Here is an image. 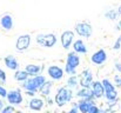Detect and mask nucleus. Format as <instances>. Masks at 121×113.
<instances>
[{
    "label": "nucleus",
    "instance_id": "16",
    "mask_svg": "<svg viewBox=\"0 0 121 113\" xmlns=\"http://www.w3.org/2000/svg\"><path fill=\"white\" fill-rule=\"evenodd\" d=\"M105 60H106V53H105V51H102V50L95 52V53L92 55V61H93L94 64H96V65L102 64Z\"/></svg>",
    "mask_w": 121,
    "mask_h": 113
},
{
    "label": "nucleus",
    "instance_id": "15",
    "mask_svg": "<svg viewBox=\"0 0 121 113\" xmlns=\"http://www.w3.org/2000/svg\"><path fill=\"white\" fill-rule=\"evenodd\" d=\"M73 51L77 53H80V54H85L87 52V47L81 39H78V40L73 41Z\"/></svg>",
    "mask_w": 121,
    "mask_h": 113
},
{
    "label": "nucleus",
    "instance_id": "13",
    "mask_svg": "<svg viewBox=\"0 0 121 113\" xmlns=\"http://www.w3.org/2000/svg\"><path fill=\"white\" fill-rule=\"evenodd\" d=\"M79 84L82 87H89L91 86V84H92V74L89 73L88 70H85L81 73V77L79 79Z\"/></svg>",
    "mask_w": 121,
    "mask_h": 113
},
{
    "label": "nucleus",
    "instance_id": "14",
    "mask_svg": "<svg viewBox=\"0 0 121 113\" xmlns=\"http://www.w3.org/2000/svg\"><path fill=\"white\" fill-rule=\"evenodd\" d=\"M25 71L28 73V75L33 77V75L40 74L41 71H42V66L39 64H28V65H26Z\"/></svg>",
    "mask_w": 121,
    "mask_h": 113
},
{
    "label": "nucleus",
    "instance_id": "6",
    "mask_svg": "<svg viewBox=\"0 0 121 113\" xmlns=\"http://www.w3.org/2000/svg\"><path fill=\"white\" fill-rule=\"evenodd\" d=\"M31 36L30 34H21L19 36L17 41H15V50L19 52H25L26 50H28L30 45H31Z\"/></svg>",
    "mask_w": 121,
    "mask_h": 113
},
{
    "label": "nucleus",
    "instance_id": "26",
    "mask_svg": "<svg viewBox=\"0 0 121 113\" xmlns=\"http://www.w3.org/2000/svg\"><path fill=\"white\" fill-rule=\"evenodd\" d=\"M7 92H8V91H7L4 86H1V85H0V98H6Z\"/></svg>",
    "mask_w": 121,
    "mask_h": 113
},
{
    "label": "nucleus",
    "instance_id": "18",
    "mask_svg": "<svg viewBox=\"0 0 121 113\" xmlns=\"http://www.w3.org/2000/svg\"><path fill=\"white\" fill-rule=\"evenodd\" d=\"M77 105H78V110H79V111H81L82 113H88L89 108H91V106L93 105V103H92V101H89V100L82 99V100L79 101Z\"/></svg>",
    "mask_w": 121,
    "mask_h": 113
},
{
    "label": "nucleus",
    "instance_id": "5",
    "mask_svg": "<svg viewBox=\"0 0 121 113\" xmlns=\"http://www.w3.org/2000/svg\"><path fill=\"white\" fill-rule=\"evenodd\" d=\"M6 99H7L8 104H11L13 106L21 105L22 101H24L22 93L20 92V90H11V91H8L7 95H6Z\"/></svg>",
    "mask_w": 121,
    "mask_h": 113
},
{
    "label": "nucleus",
    "instance_id": "17",
    "mask_svg": "<svg viewBox=\"0 0 121 113\" xmlns=\"http://www.w3.org/2000/svg\"><path fill=\"white\" fill-rule=\"evenodd\" d=\"M93 95H94V94H93V92L89 90V87H83V88H81V90H79V91L77 92V97L82 98V99H86V100H89Z\"/></svg>",
    "mask_w": 121,
    "mask_h": 113
},
{
    "label": "nucleus",
    "instance_id": "28",
    "mask_svg": "<svg viewBox=\"0 0 121 113\" xmlns=\"http://www.w3.org/2000/svg\"><path fill=\"white\" fill-rule=\"evenodd\" d=\"M120 12H121V8H120Z\"/></svg>",
    "mask_w": 121,
    "mask_h": 113
},
{
    "label": "nucleus",
    "instance_id": "19",
    "mask_svg": "<svg viewBox=\"0 0 121 113\" xmlns=\"http://www.w3.org/2000/svg\"><path fill=\"white\" fill-rule=\"evenodd\" d=\"M102 85H104V90H105L107 97H108L109 99H113V98L115 97V91H114L113 86H112V85L109 84V81H107V80H105V81L102 82Z\"/></svg>",
    "mask_w": 121,
    "mask_h": 113
},
{
    "label": "nucleus",
    "instance_id": "22",
    "mask_svg": "<svg viewBox=\"0 0 121 113\" xmlns=\"http://www.w3.org/2000/svg\"><path fill=\"white\" fill-rule=\"evenodd\" d=\"M28 77H30V75H28V73H27L25 70H17L15 73H14V79H15L17 81H20V82L25 81Z\"/></svg>",
    "mask_w": 121,
    "mask_h": 113
},
{
    "label": "nucleus",
    "instance_id": "7",
    "mask_svg": "<svg viewBox=\"0 0 121 113\" xmlns=\"http://www.w3.org/2000/svg\"><path fill=\"white\" fill-rule=\"evenodd\" d=\"M47 75L54 80V81H59L64 78L65 75V70H62L60 66L58 65H51L48 68H47Z\"/></svg>",
    "mask_w": 121,
    "mask_h": 113
},
{
    "label": "nucleus",
    "instance_id": "4",
    "mask_svg": "<svg viewBox=\"0 0 121 113\" xmlns=\"http://www.w3.org/2000/svg\"><path fill=\"white\" fill-rule=\"evenodd\" d=\"M35 41L38 45L46 48H51L56 45L58 38L54 33H46V34H38L35 38Z\"/></svg>",
    "mask_w": 121,
    "mask_h": 113
},
{
    "label": "nucleus",
    "instance_id": "12",
    "mask_svg": "<svg viewBox=\"0 0 121 113\" xmlns=\"http://www.w3.org/2000/svg\"><path fill=\"white\" fill-rule=\"evenodd\" d=\"M43 105H45V101L40 98H35V97H33L28 103V107L32 111H41Z\"/></svg>",
    "mask_w": 121,
    "mask_h": 113
},
{
    "label": "nucleus",
    "instance_id": "21",
    "mask_svg": "<svg viewBox=\"0 0 121 113\" xmlns=\"http://www.w3.org/2000/svg\"><path fill=\"white\" fill-rule=\"evenodd\" d=\"M66 85H67V87L71 88V90L75 88V87L79 85V78L75 74H71L69 78L67 79V81H66Z\"/></svg>",
    "mask_w": 121,
    "mask_h": 113
},
{
    "label": "nucleus",
    "instance_id": "10",
    "mask_svg": "<svg viewBox=\"0 0 121 113\" xmlns=\"http://www.w3.org/2000/svg\"><path fill=\"white\" fill-rule=\"evenodd\" d=\"M4 64L7 68L12 70V71H17L19 70L20 67V64H19V60L14 57V55H6L4 58Z\"/></svg>",
    "mask_w": 121,
    "mask_h": 113
},
{
    "label": "nucleus",
    "instance_id": "2",
    "mask_svg": "<svg viewBox=\"0 0 121 113\" xmlns=\"http://www.w3.org/2000/svg\"><path fill=\"white\" fill-rule=\"evenodd\" d=\"M72 98H73V92H72L71 88H68L67 86L66 87H60L56 91V94L54 97V103L59 107H62V106L67 105L68 103H71Z\"/></svg>",
    "mask_w": 121,
    "mask_h": 113
},
{
    "label": "nucleus",
    "instance_id": "1",
    "mask_svg": "<svg viewBox=\"0 0 121 113\" xmlns=\"http://www.w3.org/2000/svg\"><path fill=\"white\" fill-rule=\"evenodd\" d=\"M46 81V77L41 74L33 75L32 78H27L25 81H22V88H25V91L28 92H34L37 93L40 90L41 85Z\"/></svg>",
    "mask_w": 121,
    "mask_h": 113
},
{
    "label": "nucleus",
    "instance_id": "9",
    "mask_svg": "<svg viewBox=\"0 0 121 113\" xmlns=\"http://www.w3.org/2000/svg\"><path fill=\"white\" fill-rule=\"evenodd\" d=\"M75 32L82 38H89L92 36V26L87 23H79L75 25Z\"/></svg>",
    "mask_w": 121,
    "mask_h": 113
},
{
    "label": "nucleus",
    "instance_id": "20",
    "mask_svg": "<svg viewBox=\"0 0 121 113\" xmlns=\"http://www.w3.org/2000/svg\"><path fill=\"white\" fill-rule=\"evenodd\" d=\"M93 94L95 97H101L104 93H105V90H104V85L101 82H94L93 84V90H92Z\"/></svg>",
    "mask_w": 121,
    "mask_h": 113
},
{
    "label": "nucleus",
    "instance_id": "25",
    "mask_svg": "<svg viewBox=\"0 0 121 113\" xmlns=\"http://www.w3.org/2000/svg\"><path fill=\"white\" fill-rule=\"evenodd\" d=\"M6 80H7L6 72H5L4 70H1V68H0V82H1V84H5V82H6Z\"/></svg>",
    "mask_w": 121,
    "mask_h": 113
},
{
    "label": "nucleus",
    "instance_id": "3",
    "mask_svg": "<svg viewBox=\"0 0 121 113\" xmlns=\"http://www.w3.org/2000/svg\"><path fill=\"white\" fill-rule=\"evenodd\" d=\"M80 65V57L77 52H69L66 58V65H65V73L67 74H75L77 68Z\"/></svg>",
    "mask_w": 121,
    "mask_h": 113
},
{
    "label": "nucleus",
    "instance_id": "23",
    "mask_svg": "<svg viewBox=\"0 0 121 113\" xmlns=\"http://www.w3.org/2000/svg\"><path fill=\"white\" fill-rule=\"evenodd\" d=\"M51 88H52V84H51L49 81L46 80V81L41 85V87H40L39 91L42 93V95H46V97H47V95L49 94V92H51Z\"/></svg>",
    "mask_w": 121,
    "mask_h": 113
},
{
    "label": "nucleus",
    "instance_id": "27",
    "mask_svg": "<svg viewBox=\"0 0 121 113\" xmlns=\"http://www.w3.org/2000/svg\"><path fill=\"white\" fill-rule=\"evenodd\" d=\"M2 107H4V104H2V101L0 100V111L2 110Z\"/></svg>",
    "mask_w": 121,
    "mask_h": 113
},
{
    "label": "nucleus",
    "instance_id": "8",
    "mask_svg": "<svg viewBox=\"0 0 121 113\" xmlns=\"http://www.w3.org/2000/svg\"><path fill=\"white\" fill-rule=\"evenodd\" d=\"M74 41V32L73 31H64L60 36V42H61V46L64 50H69L72 44Z\"/></svg>",
    "mask_w": 121,
    "mask_h": 113
},
{
    "label": "nucleus",
    "instance_id": "11",
    "mask_svg": "<svg viewBox=\"0 0 121 113\" xmlns=\"http://www.w3.org/2000/svg\"><path fill=\"white\" fill-rule=\"evenodd\" d=\"M0 26L5 31H11L13 28V17L8 13L4 14L0 18Z\"/></svg>",
    "mask_w": 121,
    "mask_h": 113
},
{
    "label": "nucleus",
    "instance_id": "24",
    "mask_svg": "<svg viewBox=\"0 0 121 113\" xmlns=\"http://www.w3.org/2000/svg\"><path fill=\"white\" fill-rule=\"evenodd\" d=\"M15 111V107L13 106V105H7V106H5V107H2V110H1V112L2 113H12Z\"/></svg>",
    "mask_w": 121,
    "mask_h": 113
}]
</instances>
